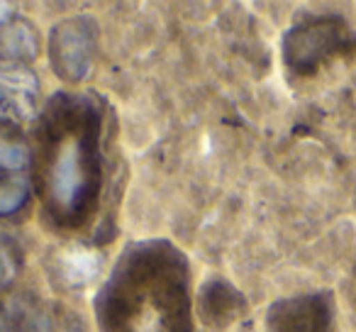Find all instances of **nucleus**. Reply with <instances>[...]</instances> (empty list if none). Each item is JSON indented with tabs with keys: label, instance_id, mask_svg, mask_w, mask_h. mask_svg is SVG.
I'll list each match as a JSON object with an SVG mask.
<instances>
[{
	"label": "nucleus",
	"instance_id": "obj_7",
	"mask_svg": "<svg viewBox=\"0 0 356 332\" xmlns=\"http://www.w3.org/2000/svg\"><path fill=\"white\" fill-rule=\"evenodd\" d=\"M0 88H6L8 93L20 95L25 100H32V95L40 88V81L30 69L20 64H0Z\"/></svg>",
	"mask_w": 356,
	"mask_h": 332
},
{
	"label": "nucleus",
	"instance_id": "obj_1",
	"mask_svg": "<svg viewBox=\"0 0 356 332\" xmlns=\"http://www.w3.org/2000/svg\"><path fill=\"white\" fill-rule=\"evenodd\" d=\"M349 54H356V35L337 13L305 15L283 35V61L298 76H312Z\"/></svg>",
	"mask_w": 356,
	"mask_h": 332
},
{
	"label": "nucleus",
	"instance_id": "obj_5",
	"mask_svg": "<svg viewBox=\"0 0 356 332\" xmlns=\"http://www.w3.org/2000/svg\"><path fill=\"white\" fill-rule=\"evenodd\" d=\"M40 54V35L37 27L25 17H13L0 25V61L3 64H22Z\"/></svg>",
	"mask_w": 356,
	"mask_h": 332
},
{
	"label": "nucleus",
	"instance_id": "obj_3",
	"mask_svg": "<svg viewBox=\"0 0 356 332\" xmlns=\"http://www.w3.org/2000/svg\"><path fill=\"white\" fill-rule=\"evenodd\" d=\"M95 22L90 17H69L51 30L49 52L54 71L69 84L88 79L95 59Z\"/></svg>",
	"mask_w": 356,
	"mask_h": 332
},
{
	"label": "nucleus",
	"instance_id": "obj_12",
	"mask_svg": "<svg viewBox=\"0 0 356 332\" xmlns=\"http://www.w3.org/2000/svg\"><path fill=\"white\" fill-rule=\"evenodd\" d=\"M0 332H17V330L8 320H3V317H0Z\"/></svg>",
	"mask_w": 356,
	"mask_h": 332
},
{
	"label": "nucleus",
	"instance_id": "obj_9",
	"mask_svg": "<svg viewBox=\"0 0 356 332\" xmlns=\"http://www.w3.org/2000/svg\"><path fill=\"white\" fill-rule=\"evenodd\" d=\"M30 198V184L25 179L0 181V215H13Z\"/></svg>",
	"mask_w": 356,
	"mask_h": 332
},
{
	"label": "nucleus",
	"instance_id": "obj_4",
	"mask_svg": "<svg viewBox=\"0 0 356 332\" xmlns=\"http://www.w3.org/2000/svg\"><path fill=\"white\" fill-rule=\"evenodd\" d=\"M268 332H334V301L332 293L276 301L266 315Z\"/></svg>",
	"mask_w": 356,
	"mask_h": 332
},
{
	"label": "nucleus",
	"instance_id": "obj_11",
	"mask_svg": "<svg viewBox=\"0 0 356 332\" xmlns=\"http://www.w3.org/2000/svg\"><path fill=\"white\" fill-rule=\"evenodd\" d=\"M13 10H15V6H10V3H0V25H6L8 20H13Z\"/></svg>",
	"mask_w": 356,
	"mask_h": 332
},
{
	"label": "nucleus",
	"instance_id": "obj_2",
	"mask_svg": "<svg viewBox=\"0 0 356 332\" xmlns=\"http://www.w3.org/2000/svg\"><path fill=\"white\" fill-rule=\"evenodd\" d=\"M95 169L90 147L83 137H66L59 142L49 166V196L59 213H76L93 191Z\"/></svg>",
	"mask_w": 356,
	"mask_h": 332
},
{
	"label": "nucleus",
	"instance_id": "obj_10",
	"mask_svg": "<svg viewBox=\"0 0 356 332\" xmlns=\"http://www.w3.org/2000/svg\"><path fill=\"white\" fill-rule=\"evenodd\" d=\"M17 276V259L13 247L6 242V239H0V288L3 286H10Z\"/></svg>",
	"mask_w": 356,
	"mask_h": 332
},
{
	"label": "nucleus",
	"instance_id": "obj_8",
	"mask_svg": "<svg viewBox=\"0 0 356 332\" xmlns=\"http://www.w3.org/2000/svg\"><path fill=\"white\" fill-rule=\"evenodd\" d=\"M30 164V149L25 139L15 132L0 129V169L3 171H22Z\"/></svg>",
	"mask_w": 356,
	"mask_h": 332
},
{
	"label": "nucleus",
	"instance_id": "obj_6",
	"mask_svg": "<svg viewBox=\"0 0 356 332\" xmlns=\"http://www.w3.org/2000/svg\"><path fill=\"white\" fill-rule=\"evenodd\" d=\"M100 257L93 252H86V249H74V252H66L59 257V269L64 274L66 283L71 286H86L90 283V278L98 274Z\"/></svg>",
	"mask_w": 356,
	"mask_h": 332
}]
</instances>
